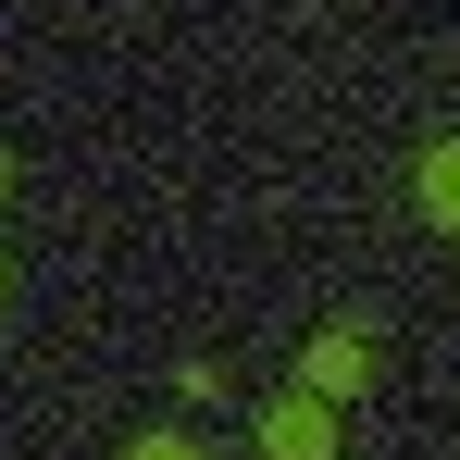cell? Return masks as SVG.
<instances>
[{
    "instance_id": "6da1fadb",
    "label": "cell",
    "mask_w": 460,
    "mask_h": 460,
    "mask_svg": "<svg viewBox=\"0 0 460 460\" xmlns=\"http://www.w3.org/2000/svg\"><path fill=\"white\" fill-rule=\"evenodd\" d=\"M299 385L311 398H361V385H374V336H361V323H323L299 349Z\"/></svg>"
},
{
    "instance_id": "7a4b0ae2",
    "label": "cell",
    "mask_w": 460,
    "mask_h": 460,
    "mask_svg": "<svg viewBox=\"0 0 460 460\" xmlns=\"http://www.w3.org/2000/svg\"><path fill=\"white\" fill-rule=\"evenodd\" d=\"M249 436H261V460H336V423H323V398H261V423H249Z\"/></svg>"
},
{
    "instance_id": "3957f363",
    "label": "cell",
    "mask_w": 460,
    "mask_h": 460,
    "mask_svg": "<svg viewBox=\"0 0 460 460\" xmlns=\"http://www.w3.org/2000/svg\"><path fill=\"white\" fill-rule=\"evenodd\" d=\"M411 199H423V225L460 236V137H436V150L411 162Z\"/></svg>"
},
{
    "instance_id": "277c9868",
    "label": "cell",
    "mask_w": 460,
    "mask_h": 460,
    "mask_svg": "<svg viewBox=\"0 0 460 460\" xmlns=\"http://www.w3.org/2000/svg\"><path fill=\"white\" fill-rule=\"evenodd\" d=\"M125 460H199V436H137Z\"/></svg>"
},
{
    "instance_id": "5b68a950",
    "label": "cell",
    "mask_w": 460,
    "mask_h": 460,
    "mask_svg": "<svg viewBox=\"0 0 460 460\" xmlns=\"http://www.w3.org/2000/svg\"><path fill=\"white\" fill-rule=\"evenodd\" d=\"M0 199H13V162H0Z\"/></svg>"
},
{
    "instance_id": "8992f818",
    "label": "cell",
    "mask_w": 460,
    "mask_h": 460,
    "mask_svg": "<svg viewBox=\"0 0 460 460\" xmlns=\"http://www.w3.org/2000/svg\"><path fill=\"white\" fill-rule=\"evenodd\" d=\"M0 287H13V274H0Z\"/></svg>"
}]
</instances>
